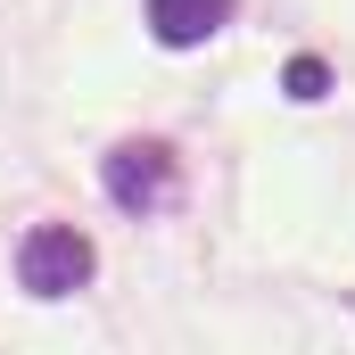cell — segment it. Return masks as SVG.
<instances>
[{
	"instance_id": "6da1fadb",
	"label": "cell",
	"mask_w": 355,
	"mask_h": 355,
	"mask_svg": "<svg viewBox=\"0 0 355 355\" xmlns=\"http://www.w3.org/2000/svg\"><path fill=\"white\" fill-rule=\"evenodd\" d=\"M17 289L25 297H75L91 289V240L75 223H42L17 240Z\"/></svg>"
},
{
	"instance_id": "7a4b0ae2",
	"label": "cell",
	"mask_w": 355,
	"mask_h": 355,
	"mask_svg": "<svg viewBox=\"0 0 355 355\" xmlns=\"http://www.w3.org/2000/svg\"><path fill=\"white\" fill-rule=\"evenodd\" d=\"M99 174H107V198H116L124 215H157V207L174 198V149H166V141H116Z\"/></svg>"
},
{
	"instance_id": "3957f363",
	"label": "cell",
	"mask_w": 355,
	"mask_h": 355,
	"mask_svg": "<svg viewBox=\"0 0 355 355\" xmlns=\"http://www.w3.org/2000/svg\"><path fill=\"white\" fill-rule=\"evenodd\" d=\"M223 17H232V0H149V33L166 50H198L207 33H223Z\"/></svg>"
},
{
	"instance_id": "277c9868",
	"label": "cell",
	"mask_w": 355,
	"mask_h": 355,
	"mask_svg": "<svg viewBox=\"0 0 355 355\" xmlns=\"http://www.w3.org/2000/svg\"><path fill=\"white\" fill-rule=\"evenodd\" d=\"M281 91H289V99H322V91H331V67H322V58H289V67H281Z\"/></svg>"
}]
</instances>
